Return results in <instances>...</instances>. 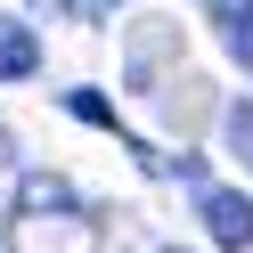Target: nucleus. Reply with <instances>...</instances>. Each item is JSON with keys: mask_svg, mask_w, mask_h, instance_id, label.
Masks as SVG:
<instances>
[{"mask_svg": "<svg viewBox=\"0 0 253 253\" xmlns=\"http://www.w3.org/2000/svg\"><path fill=\"white\" fill-rule=\"evenodd\" d=\"M41 74V33L25 17H0V82H33Z\"/></svg>", "mask_w": 253, "mask_h": 253, "instance_id": "3", "label": "nucleus"}, {"mask_svg": "<svg viewBox=\"0 0 253 253\" xmlns=\"http://www.w3.org/2000/svg\"><path fill=\"white\" fill-rule=\"evenodd\" d=\"M8 155H17V139H8V131H0V164H8Z\"/></svg>", "mask_w": 253, "mask_h": 253, "instance_id": "7", "label": "nucleus"}, {"mask_svg": "<svg viewBox=\"0 0 253 253\" xmlns=\"http://www.w3.org/2000/svg\"><path fill=\"white\" fill-rule=\"evenodd\" d=\"M74 212H82L74 180H57V171H25L17 180V220H74Z\"/></svg>", "mask_w": 253, "mask_h": 253, "instance_id": "2", "label": "nucleus"}, {"mask_svg": "<svg viewBox=\"0 0 253 253\" xmlns=\"http://www.w3.org/2000/svg\"><path fill=\"white\" fill-rule=\"evenodd\" d=\"M164 253H180V245H164Z\"/></svg>", "mask_w": 253, "mask_h": 253, "instance_id": "8", "label": "nucleus"}, {"mask_svg": "<svg viewBox=\"0 0 253 253\" xmlns=\"http://www.w3.org/2000/svg\"><path fill=\"white\" fill-rule=\"evenodd\" d=\"M66 115H74V123H98V131H106V123H115V106H106L98 90H66Z\"/></svg>", "mask_w": 253, "mask_h": 253, "instance_id": "5", "label": "nucleus"}, {"mask_svg": "<svg viewBox=\"0 0 253 253\" xmlns=\"http://www.w3.org/2000/svg\"><path fill=\"white\" fill-rule=\"evenodd\" d=\"M220 139H229V155H237V164L253 171V106H245V98L229 106V123H220Z\"/></svg>", "mask_w": 253, "mask_h": 253, "instance_id": "4", "label": "nucleus"}, {"mask_svg": "<svg viewBox=\"0 0 253 253\" xmlns=\"http://www.w3.org/2000/svg\"><path fill=\"white\" fill-rule=\"evenodd\" d=\"M196 196H204V229H212V245L253 253V196H245V188H212V180H204Z\"/></svg>", "mask_w": 253, "mask_h": 253, "instance_id": "1", "label": "nucleus"}, {"mask_svg": "<svg viewBox=\"0 0 253 253\" xmlns=\"http://www.w3.org/2000/svg\"><path fill=\"white\" fill-rule=\"evenodd\" d=\"M33 8H66V17H98L106 0H33Z\"/></svg>", "mask_w": 253, "mask_h": 253, "instance_id": "6", "label": "nucleus"}]
</instances>
